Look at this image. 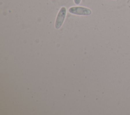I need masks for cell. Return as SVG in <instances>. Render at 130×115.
<instances>
[{
    "instance_id": "6da1fadb",
    "label": "cell",
    "mask_w": 130,
    "mask_h": 115,
    "mask_svg": "<svg viewBox=\"0 0 130 115\" xmlns=\"http://www.w3.org/2000/svg\"><path fill=\"white\" fill-rule=\"evenodd\" d=\"M70 13L79 16H89L92 13L91 10L86 7L81 6H73L69 9Z\"/></svg>"
},
{
    "instance_id": "7a4b0ae2",
    "label": "cell",
    "mask_w": 130,
    "mask_h": 115,
    "mask_svg": "<svg viewBox=\"0 0 130 115\" xmlns=\"http://www.w3.org/2000/svg\"><path fill=\"white\" fill-rule=\"evenodd\" d=\"M67 15V9L64 7H61L59 10L55 21V28L59 29L62 25Z\"/></svg>"
},
{
    "instance_id": "3957f363",
    "label": "cell",
    "mask_w": 130,
    "mask_h": 115,
    "mask_svg": "<svg viewBox=\"0 0 130 115\" xmlns=\"http://www.w3.org/2000/svg\"><path fill=\"white\" fill-rule=\"evenodd\" d=\"M81 2V0H74V3H75L76 5H79V4H80Z\"/></svg>"
}]
</instances>
